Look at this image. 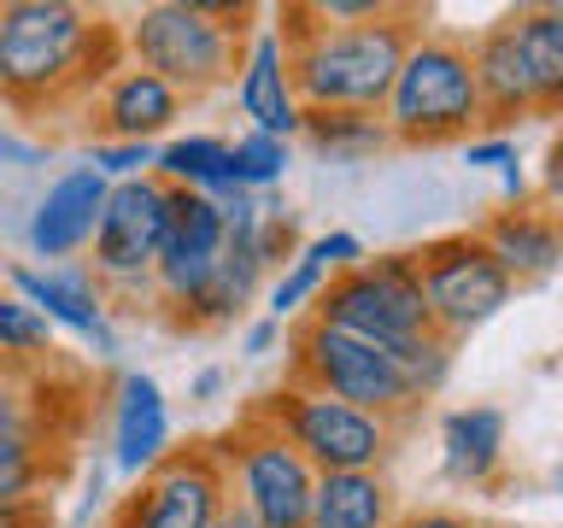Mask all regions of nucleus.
Wrapping results in <instances>:
<instances>
[{"label": "nucleus", "instance_id": "27", "mask_svg": "<svg viewBox=\"0 0 563 528\" xmlns=\"http://www.w3.org/2000/svg\"><path fill=\"white\" fill-rule=\"evenodd\" d=\"M229 158H235V188L271 194L282 176H288V165H294V141H276V135L246 130V135L229 141Z\"/></svg>", "mask_w": 563, "mask_h": 528}, {"label": "nucleus", "instance_id": "8", "mask_svg": "<svg viewBox=\"0 0 563 528\" xmlns=\"http://www.w3.org/2000/svg\"><path fill=\"white\" fill-rule=\"evenodd\" d=\"M229 464V499H235L258 528H311V499H317V470L288 447L271 422L246 411V422L229 440H218Z\"/></svg>", "mask_w": 563, "mask_h": 528}, {"label": "nucleus", "instance_id": "9", "mask_svg": "<svg viewBox=\"0 0 563 528\" xmlns=\"http://www.w3.org/2000/svg\"><path fill=\"white\" fill-rule=\"evenodd\" d=\"M411 258L422 276V299H429V323L452 346L517 299V282L505 276V264L487 253L482 235H434Z\"/></svg>", "mask_w": 563, "mask_h": 528}, {"label": "nucleus", "instance_id": "7", "mask_svg": "<svg viewBox=\"0 0 563 528\" xmlns=\"http://www.w3.org/2000/svg\"><path fill=\"white\" fill-rule=\"evenodd\" d=\"M311 317L329 329L358 334V341H376L387 352L411 346L434 329L411 253H382V258H364V264H352V271L329 276V288L317 294Z\"/></svg>", "mask_w": 563, "mask_h": 528}, {"label": "nucleus", "instance_id": "39", "mask_svg": "<svg viewBox=\"0 0 563 528\" xmlns=\"http://www.w3.org/2000/svg\"><path fill=\"white\" fill-rule=\"evenodd\" d=\"M223 382H229L223 370H200V376H194V387H188V394H194V399H218V394H223Z\"/></svg>", "mask_w": 563, "mask_h": 528}, {"label": "nucleus", "instance_id": "22", "mask_svg": "<svg viewBox=\"0 0 563 528\" xmlns=\"http://www.w3.org/2000/svg\"><path fill=\"white\" fill-rule=\"evenodd\" d=\"M42 482H47V447L35 435V422L24 417L18 394L0 387V505L42 499Z\"/></svg>", "mask_w": 563, "mask_h": 528}, {"label": "nucleus", "instance_id": "40", "mask_svg": "<svg viewBox=\"0 0 563 528\" xmlns=\"http://www.w3.org/2000/svg\"><path fill=\"white\" fill-rule=\"evenodd\" d=\"M211 528H258V522H253V517H246V510H241L235 499H229V505H223V517H218V522H211Z\"/></svg>", "mask_w": 563, "mask_h": 528}, {"label": "nucleus", "instance_id": "38", "mask_svg": "<svg viewBox=\"0 0 563 528\" xmlns=\"http://www.w3.org/2000/svg\"><path fill=\"white\" fill-rule=\"evenodd\" d=\"M0 158H12V165H35L42 147H35V141H18L12 130H0Z\"/></svg>", "mask_w": 563, "mask_h": 528}, {"label": "nucleus", "instance_id": "1", "mask_svg": "<svg viewBox=\"0 0 563 528\" xmlns=\"http://www.w3.org/2000/svg\"><path fill=\"white\" fill-rule=\"evenodd\" d=\"M299 24L282 30L294 65V88L306 112H382L394 95L405 53L417 47V12H376L364 24H323L311 12H294Z\"/></svg>", "mask_w": 563, "mask_h": 528}, {"label": "nucleus", "instance_id": "36", "mask_svg": "<svg viewBox=\"0 0 563 528\" xmlns=\"http://www.w3.org/2000/svg\"><path fill=\"white\" fill-rule=\"evenodd\" d=\"M394 528H482V522H470L464 510H446V505H434V510H411V517H399Z\"/></svg>", "mask_w": 563, "mask_h": 528}, {"label": "nucleus", "instance_id": "14", "mask_svg": "<svg viewBox=\"0 0 563 528\" xmlns=\"http://www.w3.org/2000/svg\"><path fill=\"white\" fill-rule=\"evenodd\" d=\"M7 288L18 299H30L53 329L82 334V341L95 346V359H112L118 352L112 317H106V294H100V282L88 271H65V264H12Z\"/></svg>", "mask_w": 563, "mask_h": 528}, {"label": "nucleus", "instance_id": "26", "mask_svg": "<svg viewBox=\"0 0 563 528\" xmlns=\"http://www.w3.org/2000/svg\"><path fill=\"white\" fill-rule=\"evenodd\" d=\"M323 288H329V264L317 258L311 246H299V253L282 264L271 282H264V317H271V323H288V317L311 311Z\"/></svg>", "mask_w": 563, "mask_h": 528}, {"label": "nucleus", "instance_id": "2", "mask_svg": "<svg viewBox=\"0 0 563 528\" xmlns=\"http://www.w3.org/2000/svg\"><path fill=\"white\" fill-rule=\"evenodd\" d=\"M118 70L112 24L70 0H7L0 7V100L12 112H42L65 95Z\"/></svg>", "mask_w": 563, "mask_h": 528}, {"label": "nucleus", "instance_id": "30", "mask_svg": "<svg viewBox=\"0 0 563 528\" xmlns=\"http://www.w3.org/2000/svg\"><path fill=\"white\" fill-rule=\"evenodd\" d=\"M106 183H130V176H153L158 170V141H95L88 153Z\"/></svg>", "mask_w": 563, "mask_h": 528}, {"label": "nucleus", "instance_id": "32", "mask_svg": "<svg viewBox=\"0 0 563 528\" xmlns=\"http://www.w3.org/2000/svg\"><path fill=\"white\" fill-rule=\"evenodd\" d=\"M306 246L329 264V276H341V271H352V264H364V258H369V253H364V241L352 235V229H329V235H311Z\"/></svg>", "mask_w": 563, "mask_h": 528}, {"label": "nucleus", "instance_id": "13", "mask_svg": "<svg viewBox=\"0 0 563 528\" xmlns=\"http://www.w3.org/2000/svg\"><path fill=\"white\" fill-rule=\"evenodd\" d=\"M235 112L246 118V130L276 135V141H299L306 123V100L294 88V65H288V42L276 24H264L246 35L241 47V70H235Z\"/></svg>", "mask_w": 563, "mask_h": 528}, {"label": "nucleus", "instance_id": "5", "mask_svg": "<svg viewBox=\"0 0 563 528\" xmlns=\"http://www.w3.org/2000/svg\"><path fill=\"white\" fill-rule=\"evenodd\" d=\"M258 422L299 447V458L317 470V475H341V470H382L387 452H394V435L399 422H387L376 411H358L346 399H329L306 382H282L271 387L258 405H253Z\"/></svg>", "mask_w": 563, "mask_h": 528}, {"label": "nucleus", "instance_id": "19", "mask_svg": "<svg viewBox=\"0 0 563 528\" xmlns=\"http://www.w3.org/2000/svg\"><path fill=\"white\" fill-rule=\"evenodd\" d=\"M183 118V95L141 65H118L100 88V130L106 141H158Z\"/></svg>", "mask_w": 563, "mask_h": 528}, {"label": "nucleus", "instance_id": "4", "mask_svg": "<svg viewBox=\"0 0 563 528\" xmlns=\"http://www.w3.org/2000/svg\"><path fill=\"white\" fill-rule=\"evenodd\" d=\"M241 18L235 7H200V0H158V7H141L135 24L123 30L135 65L165 77L183 100L211 95L241 70V47L246 30L229 24Z\"/></svg>", "mask_w": 563, "mask_h": 528}, {"label": "nucleus", "instance_id": "12", "mask_svg": "<svg viewBox=\"0 0 563 528\" xmlns=\"http://www.w3.org/2000/svg\"><path fill=\"white\" fill-rule=\"evenodd\" d=\"M223 253H229V229H223L218 200H211V194H194V188H170L165 253H158V271H153L158 299L188 317L194 299L211 288V276H218Z\"/></svg>", "mask_w": 563, "mask_h": 528}, {"label": "nucleus", "instance_id": "10", "mask_svg": "<svg viewBox=\"0 0 563 528\" xmlns=\"http://www.w3.org/2000/svg\"><path fill=\"white\" fill-rule=\"evenodd\" d=\"M229 505V464L218 447H183L141 475L106 528H211Z\"/></svg>", "mask_w": 563, "mask_h": 528}, {"label": "nucleus", "instance_id": "24", "mask_svg": "<svg viewBox=\"0 0 563 528\" xmlns=\"http://www.w3.org/2000/svg\"><path fill=\"white\" fill-rule=\"evenodd\" d=\"M158 183L165 188H194V194H223L235 188V158L223 135H176L158 147Z\"/></svg>", "mask_w": 563, "mask_h": 528}, {"label": "nucleus", "instance_id": "23", "mask_svg": "<svg viewBox=\"0 0 563 528\" xmlns=\"http://www.w3.org/2000/svg\"><path fill=\"white\" fill-rule=\"evenodd\" d=\"M299 141H306L317 158H329V165H364V158H376L394 135H387L382 112H306Z\"/></svg>", "mask_w": 563, "mask_h": 528}, {"label": "nucleus", "instance_id": "18", "mask_svg": "<svg viewBox=\"0 0 563 528\" xmlns=\"http://www.w3.org/2000/svg\"><path fill=\"white\" fill-rule=\"evenodd\" d=\"M487 253L505 264V276L517 282H545L552 271H563V218L540 206H505L482 223Z\"/></svg>", "mask_w": 563, "mask_h": 528}, {"label": "nucleus", "instance_id": "34", "mask_svg": "<svg viewBox=\"0 0 563 528\" xmlns=\"http://www.w3.org/2000/svg\"><path fill=\"white\" fill-rule=\"evenodd\" d=\"M276 341H282V323H271V317H253V323L241 329V352H246V359H271Z\"/></svg>", "mask_w": 563, "mask_h": 528}, {"label": "nucleus", "instance_id": "35", "mask_svg": "<svg viewBox=\"0 0 563 528\" xmlns=\"http://www.w3.org/2000/svg\"><path fill=\"white\" fill-rule=\"evenodd\" d=\"M540 194L552 206H563V130L552 135V147H545V158H540Z\"/></svg>", "mask_w": 563, "mask_h": 528}, {"label": "nucleus", "instance_id": "25", "mask_svg": "<svg viewBox=\"0 0 563 528\" xmlns=\"http://www.w3.org/2000/svg\"><path fill=\"white\" fill-rule=\"evenodd\" d=\"M534 70V95H540V118H563V7H528L510 12Z\"/></svg>", "mask_w": 563, "mask_h": 528}, {"label": "nucleus", "instance_id": "28", "mask_svg": "<svg viewBox=\"0 0 563 528\" xmlns=\"http://www.w3.org/2000/svg\"><path fill=\"white\" fill-rule=\"evenodd\" d=\"M53 352V323L30 299L0 288V359H47Z\"/></svg>", "mask_w": 563, "mask_h": 528}, {"label": "nucleus", "instance_id": "15", "mask_svg": "<svg viewBox=\"0 0 563 528\" xmlns=\"http://www.w3.org/2000/svg\"><path fill=\"white\" fill-rule=\"evenodd\" d=\"M106 194H112V183H106L95 165L59 170L30 211V253L47 258V264H65V258L88 253V246H95V229H100V211H106Z\"/></svg>", "mask_w": 563, "mask_h": 528}, {"label": "nucleus", "instance_id": "3", "mask_svg": "<svg viewBox=\"0 0 563 528\" xmlns=\"http://www.w3.org/2000/svg\"><path fill=\"white\" fill-rule=\"evenodd\" d=\"M387 135L405 147H446V141H470L487 123L482 82L470 65V42L440 30H422L417 47L405 53V70L394 95L382 106Z\"/></svg>", "mask_w": 563, "mask_h": 528}, {"label": "nucleus", "instance_id": "29", "mask_svg": "<svg viewBox=\"0 0 563 528\" xmlns=\"http://www.w3.org/2000/svg\"><path fill=\"white\" fill-rule=\"evenodd\" d=\"M399 364H405V376H411V387H417V399H434L440 387H446V376H452V364H457V346L446 341V334H422V341H411V346H399Z\"/></svg>", "mask_w": 563, "mask_h": 528}, {"label": "nucleus", "instance_id": "21", "mask_svg": "<svg viewBox=\"0 0 563 528\" xmlns=\"http://www.w3.org/2000/svg\"><path fill=\"white\" fill-rule=\"evenodd\" d=\"M394 487L382 470H341L317 475L311 528H394Z\"/></svg>", "mask_w": 563, "mask_h": 528}, {"label": "nucleus", "instance_id": "37", "mask_svg": "<svg viewBox=\"0 0 563 528\" xmlns=\"http://www.w3.org/2000/svg\"><path fill=\"white\" fill-rule=\"evenodd\" d=\"M47 505L30 499V505H0V528H47Z\"/></svg>", "mask_w": 563, "mask_h": 528}, {"label": "nucleus", "instance_id": "33", "mask_svg": "<svg viewBox=\"0 0 563 528\" xmlns=\"http://www.w3.org/2000/svg\"><path fill=\"white\" fill-rule=\"evenodd\" d=\"M376 12H382L376 0H323V7H311V18H323V24H364Z\"/></svg>", "mask_w": 563, "mask_h": 528}, {"label": "nucleus", "instance_id": "11", "mask_svg": "<svg viewBox=\"0 0 563 528\" xmlns=\"http://www.w3.org/2000/svg\"><path fill=\"white\" fill-rule=\"evenodd\" d=\"M165 223H170V188L158 176H130V183H112L95 229V282H112V288H141L158 271V253H165Z\"/></svg>", "mask_w": 563, "mask_h": 528}, {"label": "nucleus", "instance_id": "31", "mask_svg": "<svg viewBox=\"0 0 563 528\" xmlns=\"http://www.w3.org/2000/svg\"><path fill=\"white\" fill-rule=\"evenodd\" d=\"M464 165L470 170H517L522 165V158H517V141H510V135H470L464 141Z\"/></svg>", "mask_w": 563, "mask_h": 528}, {"label": "nucleus", "instance_id": "6", "mask_svg": "<svg viewBox=\"0 0 563 528\" xmlns=\"http://www.w3.org/2000/svg\"><path fill=\"white\" fill-rule=\"evenodd\" d=\"M288 382H306L317 394L346 399V405L376 411L387 422H405L422 405L411 376H405V364H399V352H387L376 341H358V334H346V329H329V323H317V317H306L294 334Z\"/></svg>", "mask_w": 563, "mask_h": 528}, {"label": "nucleus", "instance_id": "17", "mask_svg": "<svg viewBox=\"0 0 563 528\" xmlns=\"http://www.w3.org/2000/svg\"><path fill=\"white\" fill-rule=\"evenodd\" d=\"M470 65H475V82H482L487 123H505V118H540L534 70H528V53H522V35H517V18H499V24H487L482 35H475V42H470Z\"/></svg>", "mask_w": 563, "mask_h": 528}, {"label": "nucleus", "instance_id": "16", "mask_svg": "<svg viewBox=\"0 0 563 528\" xmlns=\"http://www.w3.org/2000/svg\"><path fill=\"white\" fill-rule=\"evenodd\" d=\"M170 458V399L147 370H123L112 387V464L123 475H147Z\"/></svg>", "mask_w": 563, "mask_h": 528}, {"label": "nucleus", "instance_id": "20", "mask_svg": "<svg viewBox=\"0 0 563 528\" xmlns=\"http://www.w3.org/2000/svg\"><path fill=\"white\" fill-rule=\"evenodd\" d=\"M505 464V411L499 405H457L440 422V470L464 487H487Z\"/></svg>", "mask_w": 563, "mask_h": 528}]
</instances>
